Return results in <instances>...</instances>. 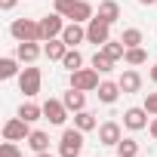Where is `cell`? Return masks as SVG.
<instances>
[{"label": "cell", "mask_w": 157, "mask_h": 157, "mask_svg": "<svg viewBox=\"0 0 157 157\" xmlns=\"http://www.w3.org/2000/svg\"><path fill=\"white\" fill-rule=\"evenodd\" d=\"M83 129H77V126H71V129H65L62 132V139H59V157H80L83 154Z\"/></svg>", "instance_id": "obj_1"}, {"label": "cell", "mask_w": 157, "mask_h": 157, "mask_svg": "<svg viewBox=\"0 0 157 157\" xmlns=\"http://www.w3.org/2000/svg\"><path fill=\"white\" fill-rule=\"evenodd\" d=\"M10 34L16 37V43H25V40H43L40 22H34V19H16V22L10 25Z\"/></svg>", "instance_id": "obj_2"}, {"label": "cell", "mask_w": 157, "mask_h": 157, "mask_svg": "<svg viewBox=\"0 0 157 157\" xmlns=\"http://www.w3.org/2000/svg\"><path fill=\"white\" fill-rule=\"evenodd\" d=\"M71 86L80 93H96L99 90V71L96 68H77L71 71Z\"/></svg>", "instance_id": "obj_3"}, {"label": "cell", "mask_w": 157, "mask_h": 157, "mask_svg": "<svg viewBox=\"0 0 157 157\" xmlns=\"http://www.w3.org/2000/svg\"><path fill=\"white\" fill-rule=\"evenodd\" d=\"M40 83H43V74H40V68H34V65H28V68L19 74V90H22L28 99H34V96L40 93Z\"/></svg>", "instance_id": "obj_4"}, {"label": "cell", "mask_w": 157, "mask_h": 157, "mask_svg": "<svg viewBox=\"0 0 157 157\" xmlns=\"http://www.w3.org/2000/svg\"><path fill=\"white\" fill-rule=\"evenodd\" d=\"M86 40H90V43H96V46L102 49V46L111 40V25H108V22H102L99 16H96V19H90V22H86Z\"/></svg>", "instance_id": "obj_5"}, {"label": "cell", "mask_w": 157, "mask_h": 157, "mask_svg": "<svg viewBox=\"0 0 157 157\" xmlns=\"http://www.w3.org/2000/svg\"><path fill=\"white\" fill-rule=\"evenodd\" d=\"M62 31H65V16H59L56 10H52L49 16H43V19H40V34H43V43H46V40H52V37H62Z\"/></svg>", "instance_id": "obj_6"}, {"label": "cell", "mask_w": 157, "mask_h": 157, "mask_svg": "<svg viewBox=\"0 0 157 157\" xmlns=\"http://www.w3.org/2000/svg\"><path fill=\"white\" fill-rule=\"evenodd\" d=\"M68 114H71V111H68V105H65L62 99H46V102H43V117H46L52 126H62V123L68 120Z\"/></svg>", "instance_id": "obj_7"}, {"label": "cell", "mask_w": 157, "mask_h": 157, "mask_svg": "<svg viewBox=\"0 0 157 157\" xmlns=\"http://www.w3.org/2000/svg\"><path fill=\"white\" fill-rule=\"evenodd\" d=\"M28 136H31L28 120H22L19 114H16L13 120H6V123H3V139H10V142H25Z\"/></svg>", "instance_id": "obj_8"}, {"label": "cell", "mask_w": 157, "mask_h": 157, "mask_svg": "<svg viewBox=\"0 0 157 157\" xmlns=\"http://www.w3.org/2000/svg\"><path fill=\"white\" fill-rule=\"evenodd\" d=\"M123 139V129L117 120H105L99 126V145H108V148H117V142Z\"/></svg>", "instance_id": "obj_9"}, {"label": "cell", "mask_w": 157, "mask_h": 157, "mask_svg": "<svg viewBox=\"0 0 157 157\" xmlns=\"http://www.w3.org/2000/svg\"><path fill=\"white\" fill-rule=\"evenodd\" d=\"M123 126L132 129V132L145 129V126H148V111H145V105H142V108H126V111H123Z\"/></svg>", "instance_id": "obj_10"}, {"label": "cell", "mask_w": 157, "mask_h": 157, "mask_svg": "<svg viewBox=\"0 0 157 157\" xmlns=\"http://www.w3.org/2000/svg\"><path fill=\"white\" fill-rule=\"evenodd\" d=\"M40 40H25V43H19L16 46V59L19 62H25V65H34L37 59H40V52H43V46H37Z\"/></svg>", "instance_id": "obj_11"}, {"label": "cell", "mask_w": 157, "mask_h": 157, "mask_svg": "<svg viewBox=\"0 0 157 157\" xmlns=\"http://www.w3.org/2000/svg\"><path fill=\"white\" fill-rule=\"evenodd\" d=\"M62 40L74 49L77 43H83L86 40V25H80V22H71V25H65V31H62Z\"/></svg>", "instance_id": "obj_12"}, {"label": "cell", "mask_w": 157, "mask_h": 157, "mask_svg": "<svg viewBox=\"0 0 157 157\" xmlns=\"http://www.w3.org/2000/svg\"><path fill=\"white\" fill-rule=\"evenodd\" d=\"M120 90H123V96H129V93H139L142 90V74L136 71V68H126L123 74H120Z\"/></svg>", "instance_id": "obj_13"}, {"label": "cell", "mask_w": 157, "mask_h": 157, "mask_svg": "<svg viewBox=\"0 0 157 157\" xmlns=\"http://www.w3.org/2000/svg\"><path fill=\"white\" fill-rule=\"evenodd\" d=\"M68 19H71V22H80V25H86L90 19H96V6H93V3H86V0H77Z\"/></svg>", "instance_id": "obj_14"}, {"label": "cell", "mask_w": 157, "mask_h": 157, "mask_svg": "<svg viewBox=\"0 0 157 157\" xmlns=\"http://www.w3.org/2000/svg\"><path fill=\"white\" fill-rule=\"evenodd\" d=\"M68 49H71V46H68L62 37H52V40H46V46H43V56H46L49 62H62Z\"/></svg>", "instance_id": "obj_15"}, {"label": "cell", "mask_w": 157, "mask_h": 157, "mask_svg": "<svg viewBox=\"0 0 157 157\" xmlns=\"http://www.w3.org/2000/svg\"><path fill=\"white\" fill-rule=\"evenodd\" d=\"M120 93H123V90H120V83H111V80H102V83H99V90H96V96H99V102H102V105H114Z\"/></svg>", "instance_id": "obj_16"}, {"label": "cell", "mask_w": 157, "mask_h": 157, "mask_svg": "<svg viewBox=\"0 0 157 157\" xmlns=\"http://www.w3.org/2000/svg\"><path fill=\"white\" fill-rule=\"evenodd\" d=\"M96 16H99L102 22L114 25V22L120 19V3H117V0H102V3H99V10H96Z\"/></svg>", "instance_id": "obj_17"}, {"label": "cell", "mask_w": 157, "mask_h": 157, "mask_svg": "<svg viewBox=\"0 0 157 157\" xmlns=\"http://www.w3.org/2000/svg\"><path fill=\"white\" fill-rule=\"evenodd\" d=\"M62 102L68 105L71 114H77V111H83V108H86V93H80V90H74V86H71V90L62 96Z\"/></svg>", "instance_id": "obj_18"}, {"label": "cell", "mask_w": 157, "mask_h": 157, "mask_svg": "<svg viewBox=\"0 0 157 157\" xmlns=\"http://www.w3.org/2000/svg\"><path fill=\"white\" fill-rule=\"evenodd\" d=\"M25 145H28L34 154H40V151H49V132H43V129H31V136L25 139Z\"/></svg>", "instance_id": "obj_19"}, {"label": "cell", "mask_w": 157, "mask_h": 157, "mask_svg": "<svg viewBox=\"0 0 157 157\" xmlns=\"http://www.w3.org/2000/svg\"><path fill=\"white\" fill-rule=\"evenodd\" d=\"M74 126H77V129H83V132H90V129H99V120H96L93 111L83 108V111H77V114H74Z\"/></svg>", "instance_id": "obj_20"}, {"label": "cell", "mask_w": 157, "mask_h": 157, "mask_svg": "<svg viewBox=\"0 0 157 157\" xmlns=\"http://www.w3.org/2000/svg\"><path fill=\"white\" fill-rule=\"evenodd\" d=\"M19 117H22V120H28V123H34V120H40V117H43V105L22 102V105H19Z\"/></svg>", "instance_id": "obj_21"}, {"label": "cell", "mask_w": 157, "mask_h": 157, "mask_svg": "<svg viewBox=\"0 0 157 157\" xmlns=\"http://www.w3.org/2000/svg\"><path fill=\"white\" fill-rule=\"evenodd\" d=\"M16 74H22L19 71V59L16 56H3L0 59V77H3V80H13Z\"/></svg>", "instance_id": "obj_22"}, {"label": "cell", "mask_w": 157, "mask_h": 157, "mask_svg": "<svg viewBox=\"0 0 157 157\" xmlns=\"http://www.w3.org/2000/svg\"><path fill=\"white\" fill-rule=\"evenodd\" d=\"M123 62H126L129 68H139V65H145V62H148V52H145L142 46H129V49H126V56H123Z\"/></svg>", "instance_id": "obj_23"}, {"label": "cell", "mask_w": 157, "mask_h": 157, "mask_svg": "<svg viewBox=\"0 0 157 157\" xmlns=\"http://www.w3.org/2000/svg\"><path fill=\"white\" fill-rule=\"evenodd\" d=\"M102 52H105V56H111L114 62H120V59L126 56V43H123V40H108V43L102 46Z\"/></svg>", "instance_id": "obj_24"}, {"label": "cell", "mask_w": 157, "mask_h": 157, "mask_svg": "<svg viewBox=\"0 0 157 157\" xmlns=\"http://www.w3.org/2000/svg\"><path fill=\"white\" fill-rule=\"evenodd\" d=\"M93 68H96L99 74H108V71H114V59H111V56H105V52L99 49V52L93 56Z\"/></svg>", "instance_id": "obj_25"}, {"label": "cell", "mask_w": 157, "mask_h": 157, "mask_svg": "<svg viewBox=\"0 0 157 157\" xmlns=\"http://www.w3.org/2000/svg\"><path fill=\"white\" fill-rule=\"evenodd\" d=\"M117 157H139V142L136 139H120L117 142Z\"/></svg>", "instance_id": "obj_26"}, {"label": "cell", "mask_w": 157, "mask_h": 157, "mask_svg": "<svg viewBox=\"0 0 157 157\" xmlns=\"http://www.w3.org/2000/svg\"><path fill=\"white\" fill-rule=\"evenodd\" d=\"M62 65H65L68 71L83 68V56H80V49H77V46H74V49H68V52H65V59H62Z\"/></svg>", "instance_id": "obj_27"}, {"label": "cell", "mask_w": 157, "mask_h": 157, "mask_svg": "<svg viewBox=\"0 0 157 157\" xmlns=\"http://www.w3.org/2000/svg\"><path fill=\"white\" fill-rule=\"evenodd\" d=\"M120 40H123L126 49H129V46H142V43H145V34H142L139 28H126V31L120 34Z\"/></svg>", "instance_id": "obj_28"}, {"label": "cell", "mask_w": 157, "mask_h": 157, "mask_svg": "<svg viewBox=\"0 0 157 157\" xmlns=\"http://www.w3.org/2000/svg\"><path fill=\"white\" fill-rule=\"evenodd\" d=\"M0 157H22V148L10 139H3V145H0Z\"/></svg>", "instance_id": "obj_29"}, {"label": "cell", "mask_w": 157, "mask_h": 157, "mask_svg": "<svg viewBox=\"0 0 157 157\" xmlns=\"http://www.w3.org/2000/svg\"><path fill=\"white\" fill-rule=\"evenodd\" d=\"M74 3H77V0H56V3H52V10L59 13V16H71V10H74Z\"/></svg>", "instance_id": "obj_30"}, {"label": "cell", "mask_w": 157, "mask_h": 157, "mask_svg": "<svg viewBox=\"0 0 157 157\" xmlns=\"http://www.w3.org/2000/svg\"><path fill=\"white\" fill-rule=\"evenodd\" d=\"M145 111H148L151 117H157V93H148V96H145Z\"/></svg>", "instance_id": "obj_31"}, {"label": "cell", "mask_w": 157, "mask_h": 157, "mask_svg": "<svg viewBox=\"0 0 157 157\" xmlns=\"http://www.w3.org/2000/svg\"><path fill=\"white\" fill-rule=\"evenodd\" d=\"M16 3H19V0H0V10H3V13H10Z\"/></svg>", "instance_id": "obj_32"}, {"label": "cell", "mask_w": 157, "mask_h": 157, "mask_svg": "<svg viewBox=\"0 0 157 157\" xmlns=\"http://www.w3.org/2000/svg\"><path fill=\"white\" fill-rule=\"evenodd\" d=\"M148 77H151V83H157V65H151V71H148Z\"/></svg>", "instance_id": "obj_33"}, {"label": "cell", "mask_w": 157, "mask_h": 157, "mask_svg": "<svg viewBox=\"0 0 157 157\" xmlns=\"http://www.w3.org/2000/svg\"><path fill=\"white\" fill-rule=\"evenodd\" d=\"M148 129H151V136H154V139H157V117H154V120H151V123H148Z\"/></svg>", "instance_id": "obj_34"}, {"label": "cell", "mask_w": 157, "mask_h": 157, "mask_svg": "<svg viewBox=\"0 0 157 157\" xmlns=\"http://www.w3.org/2000/svg\"><path fill=\"white\" fill-rule=\"evenodd\" d=\"M139 3H142V6H154V3H157V0H139Z\"/></svg>", "instance_id": "obj_35"}, {"label": "cell", "mask_w": 157, "mask_h": 157, "mask_svg": "<svg viewBox=\"0 0 157 157\" xmlns=\"http://www.w3.org/2000/svg\"><path fill=\"white\" fill-rule=\"evenodd\" d=\"M34 157H52V154H49V151H40V154H34Z\"/></svg>", "instance_id": "obj_36"}]
</instances>
